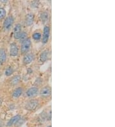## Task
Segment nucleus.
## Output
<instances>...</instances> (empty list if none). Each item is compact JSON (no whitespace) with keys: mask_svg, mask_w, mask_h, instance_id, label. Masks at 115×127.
<instances>
[{"mask_svg":"<svg viewBox=\"0 0 115 127\" xmlns=\"http://www.w3.org/2000/svg\"><path fill=\"white\" fill-rule=\"evenodd\" d=\"M38 105H39V103H38V101L36 100V99H31L26 104L25 109L26 110H29V111H33L37 109Z\"/></svg>","mask_w":115,"mask_h":127,"instance_id":"nucleus-1","label":"nucleus"},{"mask_svg":"<svg viewBox=\"0 0 115 127\" xmlns=\"http://www.w3.org/2000/svg\"><path fill=\"white\" fill-rule=\"evenodd\" d=\"M31 46V42L29 39H27L25 40L24 42H22L21 46V53H27L29 50L30 49V47Z\"/></svg>","mask_w":115,"mask_h":127,"instance_id":"nucleus-2","label":"nucleus"},{"mask_svg":"<svg viewBox=\"0 0 115 127\" xmlns=\"http://www.w3.org/2000/svg\"><path fill=\"white\" fill-rule=\"evenodd\" d=\"M50 35V28L48 26H46L44 28L43 35H42V43H47Z\"/></svg>","mask_w":115,"mask_h":127,"instance_id":"nucleus-3","label":"nucleus"},{"mask_svg":"<svg viewBox=\"0 0 115 127\" xmlns=\"http://www.w3.org/2000/svg\"><path fill=\"white\" fill-rule=\"evenodd\" d=\"M14 18L12 16H8L3 23V27L5 30H9L14 23Z\"/></svg>","mask_w":115,"mask_h":127,"instance_id":"nucleus-4","label":"nucleus"},{"mask_svg":"<svg viewBox=\"0 0 115 127\" xmlns=\"http://www.w3.org/2000/svg\"><path fill=\"white\" fill-rule=\"evenodd\" d=\"M40 96L44 97V98H47L49 97L51 95V89L49 86H46L42 89L40 92Z\"/></svg>","mask_w":115,"mask_h":127,"instance_id":"nucleus-5","label":"nucleus"},{"mask_svg":"<svg viewBox=\"0 0 115 127\" xmlns=\"http://www.w3.org/2000/svg\"><path fill=\"white\" fill-rule=\"evenodd\" d=\"M22 28L20 24H17L15 25L14 30V37L15 39H19L22 33Z\"/></svg>","mask_w":115,"mask_h":127,"instance_id":"nucleus-6","label":"nucleus"},{"mask_svg":"<svg viewBox=\"0 0 115 127\" xmlns=\"http://www.w3.org/2000/svg\"><path fill=\"white\" fill-rule=\"evenodd\" d=\"M21 119V117L20 115H16V116L12 117V118L10 119L9 121H8V122L7 123L6 126H7V127H12V126H13L14 125L17 124V123L20 121Z\"/></svg>","mask_w":115,"mask_h":127,"instance_id":"nucleus-7","label":"nucleus"},{"mask_svg":"<svg viewBox=\"0 0 115 127\" xmlns=\"http://www.w3.org/2000/svg\"><path fill=\"white\" fill-rule=\"evenodd\" d=\"M19 53V48L17 45L15 43H12L10 44V54L12 57L17 56Z\"/></svg>","mask_w":115,"mask_h":127,"instance_id":"nucleus-8","label":"nucleus"},{"mask_svg":"<svg viewBox=\"0 0 115 127\" xmlns=\"http://www.w3.org/2000/svg\"><path fill=\"white\" fill-rule=\"evenodd\" d=\"M34 14L32 13H29L26 16V19H25V23L27 26H31L32 25L34 21Z\"/></svg>","mask_w":115,"mask_h":127,"instance_id":"nucleus-9","label":"nucleus"},{"mask_svg":"<svg viewBox=\"0 0 115 127\" xmlns=\"http://www.w3.org/2000/svg\"><path fill=\"white\" fill-rule=\"evenodd\" d=\"M38 89L37 87H31L26 92V96L29 97V98H31V97H33V96H35L37 95V93H38Z\"/></svg>","mask_w":115,"mask_h":127,"instance_id":"nucleus-10","label":"nucleus"},{"mask_svg":"<svg viewBox=\"0 0 115 127\" xmlns=\"http://www.w3.org/2000/svg\"><path fill=\"white\" fill-rule=\"evenodd\" d=\"M33 60V55L31 53H28V54H26L24 56L23 62L25 64H29L32 62Z\"/></svg>","mask_w":115,"mask_h":127,"instance_id":"nucleus-11","label":"nucleus"},{"mask_svg":"<svg viewBox=\"0 0 115 127\" xmlns=\"http://www.w3.org/2000/svg\"><path fill=\"white\" fill-rule=\"evenodd\" d=\"M23 93V89L21 87H18V88L15 89L12 93V96L15 98H19Z\"/></svg>","mask_w":115,"mask_h":127,"instance_id":"nucleus-12","label":"nucleus"},{"mask_svg":"<svg viewBox=\"0 0 115 127\" xmlns=\"http://www.w3.org/2000/svg\"><path fill=\"white\" fill-rule=\"evenodd\" d=\"M48 55H49V51L48 50H45L40 55V60L41 62H46L48 59Z\"/></svg>","mask_w":115,"mask_h":127,"instance_id":"nucleus-13","label":"nucleus"},{"mask_svg":"<svg viewBox=\"0 0 115 127\" xmlns=\"http://www.w3.org/2000/svg\"><path fill=\"white\" fill-rule=\"evenodd\" d=\"M49 19V14L47 12H43L40 14V19L42 23H46Z\"/></svg>","mask_w":115,"mask_h":127,"instance_id":"nucleus-14","label":"nucleus"},{"mask_svg":"<svg viewBox=\"0 0 115 127\" xmlns=\"http://www.w3.org/2000/svg\"><path fill=\"white\" fill-rule=\"evenodd\" d=\"M6 59V54L4 49H0V62H5Z\"/></svg>","mask_w":115,"mask_h":127,"instance_id":"nucleus-15","label":"nucleus"},{"mask_svg":"<svg viewBox=\"0 0 115 127\" xmlns=\"http://www.w3.org/2000/svg\"><path fill=\"white\" fill-rule=\"evenodd\" d=\"M20 80H21V76H19V75H17V76H15L14 78H13L11 80L10 84H11V85H17L19 82Z\"/></svg>","mask_w":115,"mask_h":127,"instance_id":"nucleus-16","label":"nucleus"},{"mask_svg":"<svg viewBox=\"0 0 115 127\" xmlns=\"http://www.w3.org/2000/svg\"><path fill=\"white\" fill-rule=\"evenodd\" d=\"M13 73H14V69L12 67H8L5 71V75L7 76H10Z\"/></svg>","mask_w":115,"mask_h":127,"instance_id":"nucleus-17","label":"nucleus"},{"mask_svg":"<svg viewBox=\"0 0 115 127\" xmlns=\"http://www.w3.org/2000/svg\"><path fill=\"white\" fill-rule=\"evenodd\" d=\"M41 37H42L41 34H40V33H38V32L34 33L33 34V39L35 40H39L40 39H41Z\"/></svg>","mask_w":115,"mask_h":127,"instance_id":"nucleus-18","label":"nucleus"},{"mask_svg":"<svg viewBox=\"0 0 115 127\" xmlns=\"http://www.w3.org/2000/svg\"><path fill=\"white\" fill-rule=\"evenodd\" d=\"M27 36L28 35H27V33H26V32H22L20 38H19V40H20L21 42H24L25 40H26V39H27Z\"/></svg>","mask_w":115,"mask_h":127,"instance_id":"nucleus-19","label":"nucleus"},{"mask_svg":"<svg viewBox=\"0 0 115 127\" xmlns=\"http://www.w3.org/2000/svg\"><path fill=\"white\" fill-rule=\"evenodd\" d=\"M5 16H6V11H5V10L3 8H0V20L5 18Z\"/></svg>","mask_w":115,"mask_h":127,"instance_id":"nucleus-20","label":"nucleus"},{"mask_svg":"<svg viewBox=\"0 0 115 127\" xmlns=\"http://www.w3.org/2000/svg\"><path fill=\"white\" fill-rule=\"evenodd\" d=\"M38 5V2H37V1H34L32 2L31 3V6H35V7H37Z\"/></svg>","mask_w":115,"mask_h":127,"instance_id":"nucleus-21","label":"nucleus"},{"mask_svg":"<svg viewBox=\"0 0 115 127\" xmlns=\"http://www.w3.org/2000/svg\"><path fill=\"white\" fill-rule=\"evenodd\" d=\"M1 104H2V100L1 99H0V106L1 105Z\"/></svg>","mask_w":115,"mask_h":127,"instance_id":"nucleus-22","label":"nucleus"},{"mask_svg":"<svg viewBox=\"0 0 115 127\" xmlns=\"http://www.w3.org/2000/svg\"><path fill=\"white\" fill-rule=\"evenodd\" d=\"M51 127V125H50V126H48V127Z\"/></svg>","mask_w":115,"mask_h":127,"instance_id":"nucleus-23","label":"nucleus"},{"mask_svg":"<svg viewBox=\"0 0 115 127\" xmlns=\"http://www.w3.org/2000/svg\"><path fill=\"white\" fill-rule=\"evenodd\" d=\"M1 62H0V65H1Z\"/></svg>","mask_w":115,"mask_h":127,"instance_id":"nucleus-24","label":"nucleus"}]
</instances>
